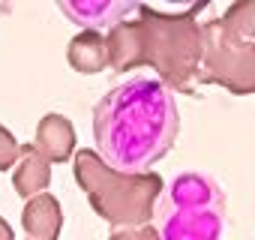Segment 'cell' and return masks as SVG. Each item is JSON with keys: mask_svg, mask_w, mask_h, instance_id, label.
I'll use <instances>...</instances> for the list:
<instances>
[{"mask_svg": "<svg viewBox=\"0 0 255 240\" xmlns=\"http://www.w3.org/2000/svg\"><path fill=\"white\" fill-rule=\"evenodd\" d=\"M174 93L153 75H132L111 87L93 108L96 153L114 174H144L177 141Z\"/></svg>", "mask_w": 255, "mask_h": 240, "instance_id": "obj_1", "label": "cell"}, {"mask_svg": "<svg viewBox=\"0 0 255 240\" xmlns=\"http://www.w3.org/2000/svg\"><path fill=\"white\" fill-rule=\"evenodd\" d=\"M153 216L165 240H216L225 231L228 201L210 174L183 171L165 186Z\"/></svg>", "mask_w": 255, "mask_h": 240, "instance_id": "obj_2", "label": "cell"}, {"mask_svg": "<svg viewBox=\"0 0 255 240\" xmlns=\"http://www.w3.org/2000/svg\"><path fill=\"white\" fill-rule=\"evenodd\" d=\"M57 9L84 30H111L117 27L141 0H54Z\"/></svg>", "mask_w": 255, "mask_h": 240, "instance_id": "obj_3", "label": "cell"}, {"mask_svg": "<svg viewBox=\"0 0 255 240\" xmlns=\"http://www.w3.org/2000/svg\"><path fill=\"white\" fill-rule=\"evenodd\" d=\"M165 3H177V6H198V3H207V0H165Z\"/></svg>", "mask_w": 255, "mask_h": 240, "instance_id": "obj_4", "label": "cell"}]
</instances>
